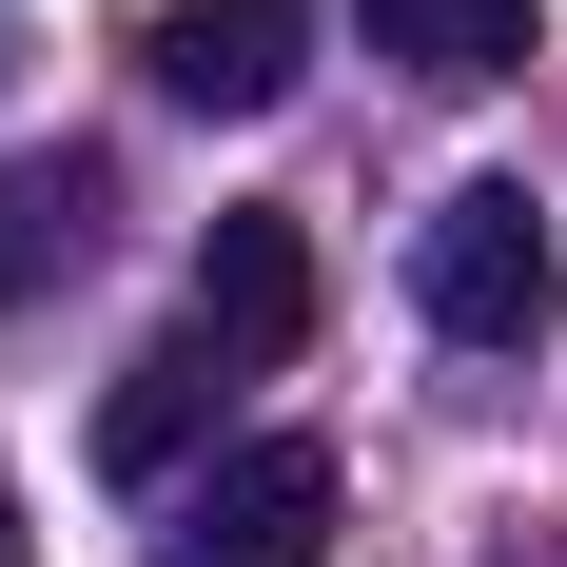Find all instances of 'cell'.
<instances>
[{
  "mask_svg": "<svg viewBox=\"0 0 567 567\" xmlns=\"http://www.w3.org/2000/svg\"><path fill=\"white\" fill-rule=\"evenodd\" d=\"M0 59H20V40H0Z\"/></svg>",
  "mask_w": 567,
  "mask_h": 567,
  "instance_id": "9",
  "label": "cell"
},
{
  "mask_svg": "<svg viewBox=\"0 0 567 567\" xmlns=\"http://www.w3.org/2000/svg\"><path fill=\"white\" fill-rule=\"evenodd\" d=\"M0 567H20V489H0Z\"/></svg>",
  "mask_w": 567,
  "mask_h": 567,
  "instance_id": "8",
  "label": "cell"
},
{
  "mask_svg": "<svg viewBox=\"0 0 567 567\" xmlns=\"http://www.w3.org/2000/svg\"><path fill=\"white\" fill-rule=\"evenodd\" d=\"M411 293H431V333H451V352H548V333H567V255H548V216H528V176L431 196Z\"/></svg>",
  "mask_w": 567,
  "mask_h": 567,
  "instance_id": "1",
  "label": "cell"
},
{
  "mask_svg": "<svg viewBox=\"0 0 567 567\" xmlns=\"http://www.w3.org/2000/svg\"><path fill=\"white\" fill-rule=\"evenodd\" d=\"M352 20H372V59H392V79H431V99H470V79H528V40H548L528 0H352Z\"/></svg>",
  "mask_w": 567,
  "mask_h": 567,
  "instance_id": "7",
  "label": "cell"
},
{
  "mask_svg": "<svg viewBox=\"0 0 567 567\" xmlns=\"http://www.w3.org/2000/svg\"><path fill=\"white\" fill-rule=\"evenodd\" d=\"M99 216H117L99 157H0V313H40V293L99 255Z\"/></svg>",
  "mask_w": 567,
  "mask_h": 567,
  "instance_id": "6",
  "label": "cell"
},
{
  "mask_svg": "<svg viewBox=\"0 0 567 567\" xmlns=\"http://www.w3.org/2000/svg\"><path fill=\"white\" fill-rule=\"evenodd\" d=\"M157 567H333V451H313V431H255L235 470L176 489Z\"/></svg>",
  "mask_w": 567,
  "mask_h": 567,
  "instance_id": "2",
  "label": "cell"
},
{
  "mask_svg": "<svg viewBox=\"0 0 567 567\" xmlns=\"http://www.w3.org/2000/svg\"><path fill=\"white\" fill-rule=\"evenodd\" d=\"M293 40H313V0H157V99H196V117H275L293 99Z\"/></svg>",
  "mask_w": 567,
  "mask_h": 567,
  "instance_id": "4",
  "label": "cell"
},
{
  "mask_svg": "<svg viewBox=\"0 0 567 567\" xmlns=\"http://www.w3.org/2000/svg\"><path fill=\"white\" fill-rule=\"evenodd\" d=\"M216 392H235V372H216V333L176 313V333L99 392V470H117V489H176V470H196V431H216Z\"/></svg>",
  "mask_w": 567,
  "mask_h": 567,
  "instance_id": "5",
  "label": "cell"
},
{
  "mask_svg": "<svg viewBox=\"0 0 567 567\" xmlns=\"http://www.w3.org/2000/svg\"><path fill=\"white\" fill-rule=\"evenodd\" d=\"M196 333H216V372H293L313 352V235L293 216H216L196 235Z\"/></svg>",
  "mask_w": 567,
  "mask_h": 567,
  "instance_id": "3",
  "label": "cell"
}]
</instances>
